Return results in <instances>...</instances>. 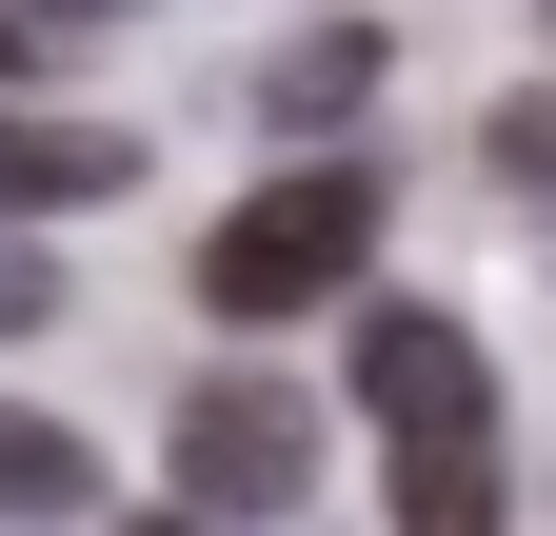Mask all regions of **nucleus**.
<instances>
[{"instance_id":"1","label":"nucleus","mask_w":556,"mask_h":536,"mask_svg":"<svg viewBox=\"0 0 556 536\" xmlns=\"http://www.w3.org/2000/svg\"><path fill=\"white\" fill-rule=\"evenodd\" d=\"M358 258H378V179H358V159H299V179H258L239 219L199 239V318H239V339H258V318L338 298Z\"/></svg>"},{"instance_id":"2","label":"nucleus","mask_w":556,"mask_h":536,"mask_svg":"<svg viewBox=\"0 0 556 536\" xmlns=\"http://www.w3.org/2000/svg\"><path fill=\"white\" fill-rule=\"evenodd\" d=\"M160 477H179V516H299L318 497V418L278 378H199L179 437H160Z\"/></svg>"},{"instance_id":"3","label":"nucleus","mask_w":556,"mask_h":536,"mask_svg":"<svg viewBox=\"0 0 556 536\" xmlns=\"http://www.w3.org/2000/svg\"><path fill=\"white\" fill-rule=\"evenodd\" d=\"M358 418L378 437H497V358L438 298H358Z\"/></svg>"},{"instance_id":"4","label":"nucleus","mask_w":556,"mask_h":536,"mask_svg":"<svg viewBox=\"0 0 556 536\" xmlns=\"http://www.w3.org/2000/svg\"><path fill=\"white\" fill-rule=\"evenodd\" d=\"M139 140L119 119H40V100H0V219H80V199H119Z\"/></svg>"},{"instance_id":"5","label":"nucleus","mask_w":556,"mask_h":536,"mask_svg":"<svg viewBox=\"0 0 556 536\" xmlns=\"http://www.w3.org/2000/svg\"><path fill=\"white\" fill-rule=\"evenodd\" d=\"M358 100H378V21H318V40L258 60V119H278V140H338Z\"/></svg>"},{"instance_id":"6","label":"nucleus","mask_w":556,"mask_h":536,"mask_svg":"<svg viewBox=\"0 0 556 536\" xmlns=\"http://www.w3.org/2000/svg\"><path fill=\"white\" fill-rule=\"evenodd\" d=\"M0 516H100V437H60L0 397Z\"/></svg>"},{"instance_id":"7","label":"nucleus","mask_w":556,"mask_h":536,"mask_svg":"<svg viewBox=\"0 0 556 536\" xmlns=\"http://www.w3.org/2000/svg\"><path fill=\"white\" fill-rule=\"evenodd\" d=\"M397 516L417 536H477L497 516V437H397Z\"/></svg>"},{"instance_id":"8","label":"nucleus","mask_w":556,"mask_h":536,"mask_svg":"<svg viewBox=\"0 0 556 536\" xmlns=\"http://www.w3.org/2000/svg\"><path fill=\"white\" fill-rule=\"evenodd\" d=\"M477 159H497V199H536V219H556V80H536V100H497V119H477Z\"/></svg>"},{"instance_id":"9","label":"nucleus","mask_w":556,"mask_h":536,"mask_svg":"<svg viewBox=\"0 0 556 536\" xmlns=\"http://www.w3.org/2000/svg\"><path fill=\"white\" fill-rule=\"evenodd\" d=\"M40 318H60V258H21V239H0V339H40Z\"/></svg>"},{"instance_id":"10","label":"nucleus","mask_w":556,"mask_h":536,"mask_svg":"<svg viewBox=\"0 0 556 536\" xmlns=\"http://www.w3.org/2000/svg\"><path fill=\"white\" fill-rule=\"evenodd\" d=\"M40 40H60V21H40V0H0V80H21V60H40Z\"/></svg>"},{"instance_id":"11","label":"nucleus","mask_w":556,"mask_h":536,"mask_svg":"<svg viewBox=\"0 0 556 536\" xmlns=\"http://www.w3.org/2000/svg\"><path fill=\"white\" fill-rule=\"evenodd\" d=\"M40 21H119V0H40Z\"/></svg>"},{"instance_id":"12","label":"nucleus","mask_w":556,"mask_h":536,"mask_svg":"<svg viewBox=\"0 0 556 536\" xmlns=\"http://www.w3.org/2000/svg\"><path fill=\"white\" fill-rule=\"evenodd\" d=\"M536 21H556V0H536Z\"/></svg>"}]
</instances>
